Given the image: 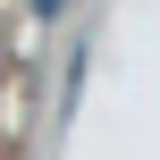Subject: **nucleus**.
<instances>
[{"label":"nucleus","instance_id":"obj_1","mask_svg":"<svg viewBox=\"0 0 160 160\" xmlns=\"http://www.w3.org/2000/svg\"><path fill=\"white\" fill-rule=\"evenodd\" d=\"M59 8H68V0H34V17H59Z\"/></svg>","mask_w":160,"mask_h":160}]
</instances>
